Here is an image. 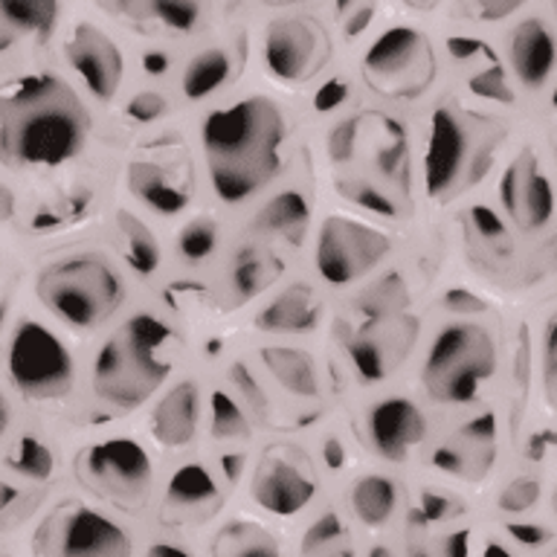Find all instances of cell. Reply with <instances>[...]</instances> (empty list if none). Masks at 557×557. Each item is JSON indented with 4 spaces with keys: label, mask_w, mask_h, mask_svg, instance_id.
I'll use <instances>...</instances> for the list:
<instances>
[{
    "label": "cell",
    "mask_w": 557,
    "mask_h": 557,
    "mask_svg": "<svg viewBox=\"0 0 557 557\" xmlns=\"http://www.w3.org/2000/svg\"><path fill=\"white\" fill-rule=\"evenodd\" d=\"M285 113L268 96H247L203 120L200 139L212 189L224 203H244L282 169Z\"/></svg>",
    "instance_id": "1"
},
{
    "label": "cell",
    "mask_w": 557,
    "mask_h": 557,
    "mask_svg": "<svg viewBox=\"0 0 557 557\" xmlns=\"http://www.w3.org/2000/svg\"><path fill=\"white\" fill-rule=\"evenodd\" d=\"M90 131L85 104L52 73H29L3 90L0 146L9 163L61 165L82 151Z\"/></svg>",
    "instance_id": "2"
},
{
    "label": "cell",
    "mask_w": 557,
    "mask_h": 557,
    "mask_svg": "<svg viewBox=\"0 0 557 557\" xmlns=\"http://www.w3.org/2000/svg\"><path fill=\"white\" fill-rule=\"evenodd\" d=\"M174 334L154 313H137L96 355L94 389L116 409L139 407L172 372Z\"/></svg>",
    "instance_id": "3"
},
{
    "label": "cell",
    "mask_w": 557,
    "mask_h": 557,
    "mask_svg": "<svg viewBox=\"0 0 557 557\" xmlns=\"http://www.w3.org/2000/svg\"><path fill=\"white\" fill-rule=\"evenodd\" d=\"M38 299L73 329H94L122 302V278L96 252H78L47 264L35 282Z\"/></svg>",
    "instance_id": "4"
},
{
    "label": "cell",
    "mask_w": 557,
    "mask_h": 557,
    "mask_svg": "<svg viewBox=\"0 0 557 557\" xmlns=\"http://www.w3.org/2000/svg\"><path fill=\"white\" fill-rule=\"evenodd\" d=\"M494 339L476 322H453L438 331L424 363V383L433 398L465 404L494 374Z\"/></svg>",
    "instance_id": "5"
},
{
    "label": "cell",
    "mask_w": 557,
    "mask_h": 557,
    "mask_svg": "<svg viewBox=\"0 0 557 557\" xmlns=\"http://www.w3.org/2000/svg\"><path fill=\"white\" fill-rule=\"evenodd\" d=\"M9 381L29 400H59L73 392V357L41 322H21L9 339Z\"/></svg>",
    "instance_id": "6"
},
{
    "label": "cell",
    "mask_w": 557,
    "mask_h": 557,
    "mask_svg": "<svg viewBox=\"0 0 557 557\" xmlns=\"http://www.w3.org/2000/svg\"><path fill=\"white\" fill-rule=\"evenodd\" d=\"M389 247L392 242L381 230L351 218L331 215L317 238V270L331 285H348L386 259Z\"/></svg>",
    "instance_id": "7"
},
{
    "label": "cell",
    "mask_w": 557,
    "mask_h": 557,
    "mask_svg": "<svg viewBox=\"0 0 557 557\" xmlns=\"http://www.w3.org/2000/svg\"><path fill=\"white\" fill-rule=\"evenodd\" d=\"M82 476L99 494L120 505H137L151 487V459L131 438H108L82 459Z\"/></svg>",
    "instance_id": "8"
},
{
    "label": "cell",
    "mask_w": 557,
    "mask_h": 557,
    "mask_svg": "<svg viewBox=\"0 0 557 557\" xmlns=\"http://www.w3.org/2000/svg\"><path fill=\"white\" fill-rule=\"evenodd\" d=\"M41 557H131V540L111 517L94 508H76L61 517L52 548L41 552Z\"/></svg>",
    "instance_id": "9"
},
{
    "label": "cell",
    "mask_w": 557,
    "mask_h": 557,
    "mask_svg": "<svg viewBox=\"0 0 557 557\" xmlns=\"http://www.w3.org/2000/svg\"><path fill=\"white\" fill-rule=\"evenodd\" d=\"M64 55L90 96L108 102L122 85V52L120 47L90 24H78L64 44Z\"/></svg>",
    "instance_id": "10"
},
{
    "label": "cell",
    "mask_w": 557,
    "mask_h": 557,
    "mask_svg": "<svg viewBox=\"0 0 557 557\" xmlns=\"http://www.w3.org/2000/svg\"><path fill=\"white\" fill-rule=\"evenodd\" d=\"M322 61V35L311 21L282 17L264 33V64L282 82H299Z\"/></svg>",
    "instance_id": "11"
},
{
    "label": "cell",
    "mask_w": 557,
    "mask_h": 557,
    "mask_svg": "<svg viewBox=\"0 0 557 557\" xmlns=\"http://www.w3.org/2000/svg\"><path fill=\"white\" fill-rule=\"evenodd\" d=\"M468 157V134L461 128L459 116L450 108H438L430 120L424 154V183L433 198H442L459 181L461 165Z\"/></svg>",
    "instance_id": "12"
},
{
    "label": "cell",
    "mask_w": 557,
    "mask_h": 557,
    "mask_svg": "<svg viewBox=\"0 0 557 557\" xmlns=\"http://www.w3.org/2000/svg\"><path fill=\"white\" fill-rule=\"evenodd\" d=\"M369 435L383 459L404 461L424 438V416L409 398H383L369 409Z\"/></svg>",
    "instance_id": "13"
},
{
    "label": "cell",
    "mask_w": 557,
    "mask_h": 557,
    "mask_svg": "<svg viewBox=\"0 0 557 557\" xmlns=\"http://www.w3.org/2000/svg\"><path fill=\"white\" fill-rule=\"evenodd\" d=\"M252 499L264 511L290 517L313 499V479L294 461L264 459L252 476Z\"/></svg>",
    "instance_id": "14"
},
{
    "label": "cell",
    "mask_w": 557,
    "mask_h": 557,
    "mask_svg": "<svg viewBox=\"0 0 557 557\" xmlns=\"http://www.w3.org/2000/svg\"><path fill=\"white\" fill-rule=\"evenodd\" d=\"M513 73L525 87H540L557 64V41L540 17H525L513 26L508 41Z\"/></svg>",
    "instance_id": "15"
},
{
    "label": "cell",
    "mask_w": 557,
    "mask_h": 557,
    "mask_svg": "<svg viewBox=\"0 0 557 557\" xmlns=\"http://www.w3.org/2000/svg\"><path fill=\"white\" fill-rule=\"evenodd\" d=\"M128 189L157 215H174L189 203V186L174 177L169 165L148 157H134L128 163Z\"/></svg>",
    "instance_id": "16"
},
{
    "label": "cell",
    "mask_w": 557,
    "mask_h": 557,
    "mask_svg": "<svg viewBox=\"0 0 557 557\" xmlns=\"http://www.w3.org/2000/svg\"><path fill=\"white\" fill-rule=\"evenodd\" d=\"M200 392L195 381L177 383L151 412V433L163 447H186L198 433Z\"/></svg>",
    "instance_id": "17"
},
{
    "label": "cell",
    "mask_w": 557,
    "mask_h": 557,
    "mask_svg": "<svg viewBox=\"0 0 557 557\" xmlns=\"http://www.w3.org/2000/svg\"><path fill=\"white\" fill-rule=\"evenodd\" d=\"M424 35L409 29V26H392L383 35H377L372 47L366 50V70L374 78L407 76L409 67H416L424 59Z\"/></svg>",
    "instance_id": "18"
},
{
    "label": "cell",
    "mask_w": 557,
    "mask_h": 557,
    "mask_svg": "<svg viewBox=\"0 0 557 557\" xmlns=\"http://www.w3.org/2000/svg\"><path fill=\"white\" fill-rule=\"evenodd\" d=\"M322 317V305L317 299L311 287L294 285L282 290L264 311L256 317V325L264 331H285V334H296V331H311Z\"/></svg>",
    "instance_id": "19"
},
{
    "label": "cell",
    "mask_w": 557,
    "mask_h": 557,
    "mask_svg": "<svg viewBox=\"0 0 557 557\" xmlns=\"http://www.w3.org/2000/svg\"><path fill=\"white\" fill-rule=\"evenodd\" d=\"M165 503L177 513H209L221 503V491L203 465H183L169 479Z\"/></svg>",
    "instance_id": "20"
},
{
    "label": "cell",
    "mask_w": 557,
    "mask_h": 557,
    "mask_svg": "<svg viewBox=\"0 0 557 557\" xmlns=\"http://www.w3.org/2000/svg\"><path fill=\"white\" fill-rule=\"evenodd\" d=\"M230 76H233V55H230V50L226 47H207L183 70V94H186V99L198 102V99H207L215 90H221L230 82Z\"/></svg>",
    "instance_id": "21"
},
{
    "label": "cell",
    "mask_w": 557,
    "mask_h": 557,
    "mask_svg": "<svg viewBox=\"0 0 557 557\" xmlns=\"http://www.w3.org/2000/svg\"><path fill=\"white\" fill-rule=\"evenodd\" d=\"M215 557H282L278 540L256 522L235 520L218 531L212 543Z\"/></svg>",
    "instance_id": "22"
},
{
    "label": "cell",
    "mask_w": 557,
    "mask_h": 557,
    "mask_svg": "<svg viewBox=\"0 0 557 557\" xmlns=\"http://www.w3.org/2000/svg\"><path fill=\"white\" fill-rule=\"evenodd\" d=\"M261 360L268 366V372L276 377L285 389H290L294 395H302V398H313L320 392V381H317V372H313L311 357L296 351V348L287 346H270L261 351Z\"/></svg>",
    "instance_id": "23"
},
{
    "label": "cell",
    "mask_w": 557,
    "mask_h": 557,
    "mask_svg": "<svg viewBox=\"0 0 557 557\" xmlns=\"http://www.w3.org/2000/svg\"><path fill=\"white\" fill-rule=\"evenodd\" d=\"M116 238H120V247L131 270L139 276H154L157 268H160V244L137 215L116 212Z\"/></svg>",
    "instance_id": "24"
},
{
    "label": "cell",
    "mask_w": 557,
    "mask_h": 557,
    "mask_svg": "<svg viewBox=\"0 0 557 557\" xmlns=\"http://www.w3.org/2000/svg\"><path fill=\"white\" fill-rule=\"evenodd\" d=\"M308 215H311V209H308V198H305L302 191L285 189L278 191V195H273V198L261 207V212L256 215L252 226H256L259 233L296 235L299 230H305Z\"/></svg>",
    "instance_id": "25"
},
{
    "label": "cell",
    "mask_w": 557,
    "mask_h": 557,
    "mask_svg": "<svg viewBox=\"0 0 557 557\" xmlns=\"http://www.w3.org/2000/svg\"><path fill=\"white\" fill-rule=\"evenodd\" d=\"M395 503H398L395 482L386 476H377V473L363 476L351 491V508L366 525H383L395 511Z\"/></svg>",
    "instance_id": "26"
},
{
    "label": "cell",
    "mask_w": 557,
    "mask_h": 557,
    "mask_svg": "<svg viewBox=\"0 0 557 557\" xmlns=\"http://www.w3.org/2000/svg\"><path fill=\"white\" fill-rule=\"evenodd\" d=\"M0 15L7 17L9 26L24 29V33L50 35L59 17V3L55 0H3Z\"/></svg>",
    "instance_id": "27"
},
{
    "label": "cell",
    "mask_w": 557,
    "mask_h": 557,
    "mask_svg": "<svg viewBox=\"0 0 557 557\" xmlns=\"http://www.w3.org/2000/svg\"><path fill=\"white\" fill-rule=\"evenodd\" d=\"M9 470H15L24 479H33V482H47L55 470V456L41 438L35 435H24L17 438L15 447L7 453Z\"/></svg>",
    "instance_id": "28"
},
{
    "label": "cell",
    "mask_w": 557,
    "mask_h": 557,
    "mask_svg": "<svg viewBox=\"0 0 557 557\" xmlns=\"http://www.w3.org/2000/svg\"><path fill=\"white\" fill-rule=\"evenodd\" d=\"M552 215H555V189L546 174L537 169V160H531L525 195H522V224L529 230H540L552 221Z\"/></svg>",
    "instance_id": "29"
},
{
    "label": "cell",
    "mask_w": 557,
    "mask_h": 557,
    "mask_svg": "<svg viewBox=\"0 0 557 557\" xmlns=\"http://www.w3.org/2000/svg\"><path fill=\"white\" fill-rule=\"evenodd\" d=\"M212 435L218 442H238L250 435V424L244 418L242 407L226 392H212Z\"/></svg>",
    "instance_id": "30"
},
{
    "label": "cell",
    "mask_w": 557,
    "mask_h": 557,
    "mask_svg": "<svg viewBox=\"0 0 557 557\" xmlns=\"http://www.w3.org/2000/svg\"><path fill=\"white\" fill-rule=\"evenodd\" d=\"M270 276H273V268H270V261L264 256L252 250H244L233 264V287L235 294L242 296V299H250L261 290V287L268 285Z\"/></svg>",
    "instance_id": "31"
},
{
    "label": "cell",
    "mask_w": 557,
    "mask_h": 557,
    "mask_svg": "<svg viewBox=\"0 0 557 557\" xmlns=\"http://www.w3.org/2000/svg\"><path fill=\"white\" fill-rule=\"evenodd\" d=\"M218 244V226L215 221H209V218H198V221H191V224L183 226L181 233V256L191 264H198V261L209 259L212 250H215Z\"/></svg>",
    "instance_id": "32"
},
{
    "label": "cell",
    "mask_w": 557,
    "mask_h": 557,
    "mask_svg": "<svg viewBox=\"0 0 557 557\" xmlns=\"http://www.w3.org/2000/svg\"><path fill=\"white\" fill-rule=\"evenodd\" d=\"M531 157L517 160L505 169L503 181H499V200H503L505 212L522 224V195H525V181H529Z\"/></svg>",
    "instance_id": "33"
},
{
    "label": "cell",
    "mask_w": 557,
    "mask_h": 557,
    "mask_svg": "<svg viewBox=\"0 0 557 557\" xmlns=\"http://www.w3.org/2000/svg\"><path fill=\"white\" fill-rule=\"evenodd\" d=\"M200 12L203 9L195 0H154L151 3V15L163 21L174 33H191L198 26Z\"/></svg>",
    "instance_id": "34"
},
{
    "label": "cell",
    "mask_w": 557,
    "mask_h": 557,
    "mask_svg": "<svg viewBox=\"0 0 557 557\" xmlns=\"http://www.w3.org/2000/svg\"><path fill=\"white\" fill-rule=\"evenodd\" d=\"M346 195L355 200L357 207L369 209V212H374V215H383V218L398 215V203H395L386 191L372 186V183H346Z\"/></svg>",
    "instance_id": "35"
},
{
    "label": "cell",
    "mask_w": 557,
    "mask_h": 557,
    "mask_svg": "<svg viewBox=\"0 0 557 557\" xmlns=\"http://www.w3.org/2000/svg\"><path fill=\"white\" fill-rule=\"evenodd\" d=\"M339 534H343V520H339V513L325 511L302 537V555H317V552H322L325 546H331L334 540H339Z\"/></svg>",
    "instance_id": "36"
},
{
    "label": "cell",
    "mask_w": 557,
    "mask_h": 557,
    "mask_svg": "<svg viewBox=\"0 0 557 557\" xmlns=\"http://www.w3.org/2000/svg\"><path fill=\"white\" fill-rule=\"evenodd\" d=\"M348 355H351V363L366 381H381L386 374V360H383V351L374 346L372 339H355L348 346Z\"/></svg>",
    "instance_id": "37"
},
{
    "label": "cell",
    "mask_w": 557,
    "mask_h": 557,
    "mask_svg": "<svg viewBox=\"0 0 557 557\" xmlns=\"http://www.w3.org/2000/svg\"><path fill=\"white\" fill-rule=\"evenodd\" d=\"M470 94L482 96V99H496V102H508L511 99V90H508V82H505L503 67H485L473 73L468 82Z\"/></svg>",
    "instance_id": "38"
},
{
    "label": "cell",
    "mask_w": 557,
    "mask_h": 557,
    "mask_svg": "<svg viewBox=\"0 0 557 557\" xmlns=\"http://www.w3.org/2000/svg\"><path fill=\"white\" fill-rule=\"evenodd\" d=\"M540 499V485L537 482H531V479H520V482H513L499 494V508L508 513H522L529 511L531 505Z\"/></svg>",
    "instance_id": "39"
},
{
    "label": "cell",
    "mask_w": 557,
    "mask_h": 557,
    "mask_svg": "<svg viewBox=\"0 0 557 557\" xmlns=\"http://www.w3.org/2000/svg\"><path fill=\"white\" fill-rule=\"evenodd\" d=\"M165 108H169V104H165V99L157 94V90H139V94H134L128 99L125 113H128L134 122H143V125H146V122L160 120L165 113Z\"/></svg>",
    "instance_id": "40"
},
{
    "label": "cell",
    "mask_w": 557,
    "mask_h": 557,
    "mask_svg": "<svg viewBox=\"0 0 557 557\" xmlns=\"http://www.w3.org/2000/svg\"><path fill=\"white\" fill-rule=\"evenodd\" d=\"M357 116L351 120H343L337 128L331 131V139H329V157L334 163H346L348 157L355 154V139H357Z\"/></svg>",
    "instance_id": "41"
},
{
    "label": "cell",
    "mask_w": 557,
    "mask_h": 557,
    "mask_svg": "<svg viewBox=\"0 0 557 557\" xmlns=\"http://www.w3.org/2000/svg\"><path fill=\"white\" fill-rule=\"evenodd\" d=\"M470 218H473V226L479 230V235L487 238V242H499V238H505L503 218L496 215L491 207H473Z\"/></svg>",
    "instance_id": "42"
},
{
    "label": "cell",
    "mask_w": 557,
    "mask_h": 557,
    "mask_svg": "<svg viewBox=\"0 0 557 557\" xmlns=\"http://www.w3.org/2000/svg\"><path fill=\"white\" fill-rule=\"evenodd\" d=\"M461 435H465V438H470L473 444H491L496 438L494 416H491V412H485V416L470 418L468 424L461 426Z\"/></svg>",
    "instance_id": "43"
},
{
    "label": "cell",
    "mask_w": 557,
    "mask_h": 557,
    "mask_svg": "<svg viewBox=\"0 0 557 557\" xmlns=\"http://www.w3.org/2000/svg\"><path fill=\"white\" fill-rule=\"evenodd\" d=\"M450 511H453V505L447 496L435 494V491H424V494H421V508H418V513H421L424 520L438 522L444 520Z\"/></svg>",
    "instance_id": "44"
},
{
    "label": "cell",
    "mask_w": 557,
    "mask_h": 557,
    "mask_svg": "<svg viewBox=\"0 0 557 557\" xmlns=\"http://www.w3.org/2000/svg\"><path fill=\"white\" fill-rule=\"evenodd\" d=\"M233 381H235V386L244 392V398L250 400L252 407H259V409L268 407V400H264V395H261V389H259V383H256V377H252V374L247 372L244 366H233Z\"/></svg>",
    "instance_id": "45"
},
{
    "label": "cell",
    "mask_w": 557,
    "mask_h": 557,
    "mask_svg": "<svg viewBox=\"0 0 557 557\" xmlns=\"http://www.w3.org/2000/svg\"><path fill=\"white\" fill-rule=\"evenodd\" d=\"M470 555V531L459 529L450 531L442 543V552L438 557H468Z\"/></svg>",
    "instance_id": "46"
},
{
    "label": "cell",
    "mask_w": 557,
    "mask_h": 557,
    "mask_svg": "<svg viewBox=\"0 0 557 557\" xmlns=\"http://www.w3.org/2000/svg\"><path fill=\"white\" fill-rule=\"evenodd\" d=\"M508 534L513 540H520L525 546H540V543H546L548 540V531L540 529V525H522V522H511L508 525Z\"/></svg>",
    "instance_id": "47"
},
{
    "label": "cell",
    "mask_w": 557,
    "mask_h": 557,
    "mask_svg": "<svg viewBox=\"0 0 557 557\" xmlns=\"http://www.w3.org/2000/svg\"><path fill=\"white\" fill-rule=\"evenodd\" d=\"M543 360H546L548 383H555V374H557V317L548 322V329H546V348H543Z\"/></svg>",
    "instance_id": "48"
},
{
    "label": "cell",
    "mask_w": 557,
    "mask_h": 557,
    "mask_svg": "<svg viewBox=\"0 0 557 557\" xmlns=\"http://www.w3.org/2000/svg\"><path fill=\"white\" fill-rule=\"evenodd\" d=\"M433 465L435 468L447 470V473H465V459H461L459 450H453V447H438V450L433 453Z\"/></svg>",
    "instance_id": "49"
},
{
    "label": "cell",
    "mask_w": 557,
    "mask_h": 557,
    "mask_svg": "<svg viewBox=\"0 0 557 557\" xmlns=\"http://www.w3.org/2000/svg\"><path fill=\"white\" fill-rule=\"evenodd\" d=\"M444 302H447V308H453V311H482V308H485V305L479 302L473 294H468V290H450V294L444 296Z\"/></svg>",
    "instance_id": "50"
},
{
    "label": "cell",
    "mask_w": 557,
    "mask_h": 557,
    "mask_svg": "<svg viewBox=\"0 0 557 557\" xmlns=\"http://www.w3.org/2000/svg\"><path fill=\"white\" fill-rule=\"evenodd\" d=\"M143 67H146L148 76H163L165 70H169V55L163 50H148L143 55Z\"/></svg>",
    "instance_id": "51"
},
{
    "label": "cell",
    "mask_w": 557,
    "mask_h": 557,
    "mask_svg": "<svg viewBox=\"0 0 557 557\" xmlns=\"http://www.w3.org/2000/svg\"><path fill=\"white\" fill-rule=\"evenodd\" d=\"M322 459L329 468H343V461H346V450H343V444L337 438H325L322 442Z\"/></svg>",
    "instance_id": "52"
},
{
    "label": "cell",
    "mask_w": 557,
    "mask_h": 557,
    "mask_svg": "<svg viewBox=\"0 0 557 557\" xmlns=\"http://www.w3.org/2000/svg\"><path fill=\"white\" fill-rule=\"evenodd\" d=\"M146 557H191L186 548L174 546V543H154V546L148 548Z\"/></svg>",
    "instance_id": "53"
},
{
    "label": "cell",
    "mask_w": 557,
    "mask_h": 557,
    "mask_svg": "<svg viewBox=\"0 0 557 557\" xmlns=\"http://www.w3.org/2000/svg\"><path fill=\"white\" fill-rule=\"evenodd\" d=\"M517 3H487V7L479 9V15L485 17V21H499V17L511 15Z\"/></svg>",
    "instance_id": "54"
},
{
    "label": "cell",
    "mask_w": 557,
    "mask_h": 557,
    "mask_svg": "<svg viewBox=\"0 0 557 557\" xmlns=\"http://www.w3.org/2000/svg\"><path fill=\"white\" fill-rule=\"evenodd\" d=\"M372 9H360L355 17H351V24H346V35H357V33H363L366 24L372 21Z\"/></svg>",
    "instance_id": "55"
},
{
    "label": "cell",
    "mask_w": 557,
    "mask_h": 557,
    "mask_svg": "<svg viewBox=\"0 0 557 557\" xmlns=\"http://www.w3.org/2000/svg\"><path fill=\"white\" fill-rule=\"evenodd\" d=\"M485 557H511V555H508L499 543H491V546L485 548Z\"/></svg>",
    "instance_id": "56"
},
{
    "label": "cell",
    "mask_w": 557,
    "mask_h": 557,
    "mask_svg": "<svg viewBox=\"0 0 557 557\" xmlns=\"http://www.w3.org/2000/svg\"><path fill=\"white\" fill-rule=\"evenodd\" d=\"M369 557H392V552L386 546H374L372 552H369Z\"/></svg>",
    "instance_id": "57"
},
{
    "label": "cell",
    "mask_w": 557,
    "mask_h": 557,
    "mask_svg": "<svg viewBox=\"0 0 557 557\" xmlns=\"http://www.w3.org/2000/svg\"><path fill=\"white\" fill-rule=\"evenodd\" d=\"M412 557H430L426 552H412Z\"/></svg>",
    "instance_id": "58"
},
{
    "label": "cell",
    "mask_w": 557,
    "mask_h": 557,
    "mask_svg": "<svg viewBox=\"0 0 557 557\" xmlns=\"http://www.w3.org/2000/svg\"><path fill=\"white\" fill-rule=\"evenodd\" d=\"M555 508H557V491H555Z\"/></svg>",
    "instance_id": "59"
},
{
    "label": "cell",
    "mask_w": 557,
    "mask_h": 557,
    "mask_svg": "<svg viewBox=\"0 0 557 557\" xmlns=\"http://www.w3.org/2000/svg\"><path fill=\"white\" fill-rule=\"evenodd\" d=\"M555 9H557V7H555Z\"/></svg>",
    "instance_id": "60"
}]
</instances>
